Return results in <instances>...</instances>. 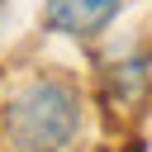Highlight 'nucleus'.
<instances>
[{
    "mask_svg": "<svg viewBox=\"0 0 152 152\" xmlns=\"http://www.w3.org/2000/svg\"><path fill=\"white\" fill-rule=\"evenodd\" d=\"M76 128H81V95L62 76H33L5 104V138L14 152H66Z\"/></svg>",
    "mask_w": 152,
    "mask_h": 152,
    "instance_id": "1",
    "label": "nucleus"
},
{
    "mask_svg": "<svg viewBox=\"0 0 152 152\" xmlns=\"http://www.w3.org/2000/svg\"><path fill=\"white\" fill-rule=\"evenodd\" d=\"M119 5L124 0H43V24L62 38L86 43V38H100L114 24Z\"/></svg>",
    "mask_w": 152,
    "mask_h": 152,
    "instance_id": "2",
    "label": "nucleus"
},
{
    "mask_svg": "<svg viewBox=\"0 0 152 152\" xmlns=\"http://www.w3.org/2000/svg\"><path fill=\"white\" fill-rule=\"evenodd\" d=\"M109 86H114V95H119L124 104H133V100L142 95V86H147V62H142V57L119 62V66L109 71Z\"/></svg>",
    "mask_w": 152,
    "mask_h": 152,
    "instance_id": "3",
    "label": "nucleus"
}]
</instances>
